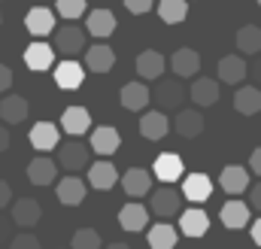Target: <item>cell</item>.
Here are the masks:
<instances>
[{
  "mask_svg": "<svg viewBox=\"0 0 261 249\" xmlns=\"http://www.w3.org/2000/svg\"><path fill=\"white\" fill-rule=\"evenodd\" d=\"M0 119L6 124H18L28 119V101L21 94H9L0 101Z\"/></svg>",
  "mask_w": 261,
  "mask_h": 249,
  "instance_id": "cell-32",
  "label": "cell"
},
{
  "mask_svg": "<svg viewBox=\"0 0 261 249\" xmlns=\"http://www.w3.org/2000/svg\"><path fill=\"white\" fill-rule=\"evenodd\" d=\"M88 155H91V149L82 140H76V137L58 146V161H61L64 170H82V167H88Z\"/></svg>",
  "mask_w": 261,
  "mask_h": 249,
  "instance_id": "cell-2",
  "label": "cell"
},
{
  "mask_svg": "<svg viewBox=\"0 0 261 249\" xmlns=\"http://www.w3.org/2000/svg\"><path fill=\"white\" fill-rule=\"evenodd\" d=\"M258 6H261V0H258Z\"/></svg>",
  "mask_w": 261,
  "mask_h": 249,
  "instance_id": "cell-49",
  "label": "cell"
},
{
  "mask_svg": "<svg viewBox=\"0 0 261 249\" xmlns=\"http://www.w3.org/2000/svg\"><path fill=\"white\" fill-rule=\"evenodd\" d=\"M9 197H12V188H9L6 180H0V210H3V207H9Z\"/></svg>",
  "mask_w": 261,
  "mask_h": 249,
  "instance_id": "cell-41",
  "label": "cell"
},
{
  "mask_svg": "<svg viewBox=\"0 0 261 249\" xmlns=\"http://www.w3.org/2000/svg\"><path fill=\"white\" fill-rule=\"evenodd\" d=\"M252 240H255V246H261V219L252 222Z\"/></svg>",
  "mask_w": 261,
  "mask_h": 249,
  "instance_id": "cell-47",
  "label": "cell"
},
{
  "mask_svg": "<svg viewBox=\"0 0 261 249\" xmlns=\"http://www.w3.org/2000/svg\"><path fill=\"white\" fill-rule=\"evenodd\" d=\"M28 140H31V146H34L37 152H52V149L58 146V124H52V122H37L34 128H31Z\"/></svg>",
  "mask_w": 261,
  "mask_h": 249,
  "instance_id": "cell-12",
  "label": "cell"
},
{
  "mask_svg": "<svg viewBox=\"0 0 261 249\" xmlns=\"http://www.w3.org/2000/svg\"><path fill=\"white\" fill-rule=\"evenodd\" d=\"M152 6H155V0H125V9L130 15H146Z\"/></svg>",
  "mask_w": 261,
  "mask_h": 249,
  "instance_id": "cell-39",
  "label": "cell"
},
{
  "mask_svg": "<svg viewBox=\"0 0 261 249\" xmlns=\"http://www.w3.org/2000/svg\"><path fill=\"white\" fill-rule=\"evenodd\" d=\"M179 231L186 234V237H203L206 231H210V216L203 213V210H186L182 216H179Z\"/></svg>",
  "mask_w": 261,
  "mask_h": 249,
  "instance_id": "cell-22",
  "label": "cell"
},
{
  "mask_svg": "<svg viewBox=\"0 0 261 249\" xmlns=\"http://www.w3.org/2000/svg\"><path fill=\"white\" fill-rule=\"evenodd\" d=\"M140 134H143L146 140H164V137L170 134V119H167V113H161V110L143 113V119H140Z\"/></svg>",
  "mask_w": 261,
  "mask_h": 249,
  "instance_id": "cell-8",
  "label": "cell"
},
{
  "mask_svg": "<svg viewBox=\"0 0 261 249\" xmlns=\"http://www.w3.org/2000/svg\"><path fill=\"white\" fill-rule=\"evenodd\" d=\"M219 219H222L225 228L240 231V228H246V222H249V207H246L243 201H228V204L219 210Z\"/></svg>",
  "mask_w": 261,
  "mask_h": 249,
  "instance_id": "cell-25",
  "label": "cell"
},
{
  "mask_svg": "<svg viewBox=\"0 0 261 249\" xmlns=\"http://www.w3.org/2000/svg\"><path fill=\"white\" fill-rule=\"evenodd\" d=\"M88 183L94 188H100V191H110V188L119 183V170L103 158V161H94V164H88Z\"/></svg>",
  "mask_w": 261,
  "mask_h": 249,
  "instance_id": "cell-17",
  "label": "cell"
},
{
  "mask_svg": "<svg viewBox=\"0 0 261 249\" xmlns=\"http://www.w3.org/2000/svg\"><path fill=\"white\" fill-rule=\"evenodd\" d=\"M146 222H149V210L143 204H125L119 210V225L125 231H146Z\"/></svg>",
  "mask_w": 261,
  "mask_h": 249,
  "instance_id": "cell-30",
  "label": "cell"
},
{
  "mask_svg": "<svg viewBox=\"0 0 261 249\" xmlns=\"http://www.w3.org/2000/svg\"><path fill=\"white\" fill-rule=\"evenodd\" d=\"M189 97H192V104H195V107H213V104L219 101V82H216V79L200 76V79L192 82Z\"/></svg>",
  "mask_w": 261,
  "mask_h": 249,
  "instance_id": "cell-19",
  "label": "cell"
},
{
  "mask_svg": "<svg viewBox=\"0 0 261 249\" xmlns=\"http://www.w3.org/2000/svg\"><path fill=\"white\" fill-rule=\"evenodd\" d=\"M85 67H88L91 73H110V70L116 67V52H113L110 46L97 43V46L85 49Z\"/></svg>",
  "mask_w": 261,
  "mask_h": 249,
  "instance_id": "cell-14",
  "label": "cell"
},
{
  "mask_svg": "<svg viewBox=\"0 0 261 249\" xmlns=\"http://www.w3.org/2000/svg\"><path fill=\"white\" fill-rule=\"evenodd\" d=\"M82 79H85V70H82V64L73 61V58H67V61H61L58 67H55V85L64 88V91L79 88Z\"/></svg>",
  "mask_w": 261,
  "mask_h": 249,
  "instance_id": "cell-11",
  "label": "cell"
},
{
  "mask_svg": "<svg viewBox=\"0 0 261 249\" xmlns=\"http://www.w3.org/2000/svg\"><path fill=\"white\" fill-rule=\"evenodd\" d=\"M186 97V88H182V79H158L155 82V104L161 107V113H176L179 104Z\"/></svg>",
  "mask_w": 261,
  "mask_h": 249,
  "instance_id": "cell-1",
  "label": "cell"
},
{
  "mask_svg": "<svg viewBox=\"0 0 261 249\" xmlns=\"http://www.w3.org/2000/svg\"><path fill=\"white\" fill-rule=\"evenodd\" d=\"M182 197L192 204H206L213 197V180L206 173H189L182 183Z\"/></svg>",
  "mask_w": 261,
  "mask_h": 249,
  "instance_id": "cell-7",
  "label": "cell"
},
{
  "mask_svg": "<svg viewBox=\"0 0 261 249\" xmlns=\"http://www.w3.org/2000/svg\"><path fill=\"white\" fill-rule=\"evenodd\" d=\"M85 31L97 40H107L113 31H116V15L110 9H91L88 18H85Z\"/></svg>",
  "mask_w": 261,
  "mask_h": 249,
  "instance_id": "cell-13",
  "label": "cell"
},
{
  "mask_svg": "<svg viewBox=\"0 0 261 249\" xmlns=\"http://www.w3.org/2000/svg\"><path fill=\"white\" fill-rule=\"evenodd\" d=\"M61 128L70 137H82V134L91 131V113L82 110V107H67L64 116H61Z\"/></svg>",
  "mask_w": 261,
  "mask_h": 249,
  "instance_id": "cell-16",
  "label": "cell"
},
{
  "mask_svg": "<svg viewBox=\"0 0 261 249\" xmlns=\"http://www.w3.org/2000/svg\"><path fill=\"white\" fill-rule=\"evenodd\" d=\"M146 240H149V249H173L176 246V228L161 222V225L146 231Z\"/></svg>",
  "mask_w": 261,
  "mask_h": 249,
  "instance_id": "cell-34",
  "label": "cell"
},
{
  "mask_svg": "<svg viewBox=\"0 0 261 249\" xmlns=\"http://www.w3.org/2000/svg\"><path fill=\"white\" fill-rule=\"evenodd\" d=\"M252 79H255V88H261V55H255L252 61Z\"/></svg>",
  "mask_w": 261,
  "mask_h": 249,
  "instance_id": "cell-44",
  "label": "cell"
},
{
  "mask_svg": "<svg viewBox=\"0 0 261 249\" xmlns=\"http://www.w3.org/2000/svg\"><path fill=\"white\" fill-rule=\"evenodd\" d=\"M55 177H58V167H55V161L46 158V155H40V158H34V161L28 164V180H31L34 186H52Z\"/></svg>",
  "mask_w": 261,
  "mask_h": 249,
  "instance_id": "cell-24",
  "label": "cell"
},
{
  "mask_svg": "<svg viewBox=\"0 0 261 249\" xmlns=\"http://www.w3.org/2000/svg\"><path fill=\"white\" fill-rule=\"evenodd\" d=\"M158 15H161V21H167V24H179V21H186V15H189V0H161V3H158Z\"/></svg>",
  "mask_w": 261,
  "mask_h": 249,
  "instance_id": "cell-35",
  "label": "cell"
},
{
  "mask_svg": "<svg viewBox=\"0 0 261 249\" xmlns=\"http://www.w3.org/2000/svg\"><path fill=\"white\" fill-rule=\"evenodd\" d=\"M85 197H88V188H85V183L79 177H64L58 183V201L64 207H79Z\"/></svg>",
  "mask_w": 261,
  "mask_h": 249,
  "instance_id": "cell-26",
  "label": "cell"
},
{
  "mask_svg": "<svg viewBox=\"0 0 261 249\" xmlns=\"http://www.w3.org/2000/svg\"><path fill=\"white\" fill-rule=\"evenodd\" d=\"M252 207L261 213V183L258 186H252Z\"/></svg>",
  "mask_w": 261,
  "mask_h": 249,
  "instance_id": "cell-46",
  "label": "cell"
},
{
  "mask_svg": "<svg viewBox=\"0 0 261 249\" xmlns=\"http://www.w3.org/2000/svg\"><path fill=\"white\" fill-rule=\"evenodd\" d=\"M249 164H252V173H258L261 177V146L252 152V158H249Z\"/></svg>",
  "mask_w": 261,
  "mask_h": 249,
  "instance_id": "cell-45",
  "label": "cell"
},
{
  "mask_svg": "<svg viewBox=\"0 0 261 249\" xmlns=\"http://www.w3.org/2000/svg\"><path fill=\"white\" fill-rule=\"evenodd\" d=\"M164 70H167V61H164V55H161V52H155V49L140 52V58H137V73H140L143 79L155 82L158 76H164Z\"/></svg>",
  "mask_w": 261,
  "mask_h": 249,
  "instance_id": "cell-15",
  "label": "cell"
},
{
  "mask_svg": "<svg viewBox=\"0 0 261 249\" xmlns=\"http://www.w3.org/2000/svg\"><path fill=\"white\" fill-rule=\"evenodd\" d=\"M9 85H12V70L6 64H0V94L9 91Z\"/></svg>",
  "mask_w": 261,
  "mask_h": 249,
  "instance_id": "cell-40",
  "label": "cell"
},
{
  "mask_svg": "<svg viewBox=\"0 0 261 249\" xmlns=\"http://www.w3.org/2000/svg\"><path fill=\"white\" fill-rule=\"evenodd\" d=\"M24 28H28L31 37H49L55 31V12L46 9V6H34L24 15Z\"/></svg>",
  "mask_w": 261,
  "mask_h": 249,
  "instance_id": "cell-6",
  "label": "cell"
},
{
  "mask_svg": "<svg viewBox=\"0 0 261 249\" xmlns=\"http://www.w3.org/2000/svg\"><path fill=\"white\" fill-rule=\"evenodd\" d=\"M234 110H237L240 116H255V113H261V88H255V85L237 88V94H234Z\"/></svg>",
  "mask_w": 261,
  "mask_h": 249,
  "instance_id": "cell-29",
  "label": "cell"
},
{
  "mask_svg": "<svg viewBox=\"0 0 261 249\" xmlns=\"http://www.w3.org/2000/svg\"><path fill=\"white\" fill-rule=\"evenodd\" d=\"M107 249H130V246H125V243H110Z\"/></svg>",
  "mask_w": 261,
  "mask_h": 249,
  "instance_id": "cell-48",
  "label": "cell"
},
{
  "mask_svg": "<svg viewBox=\"0 0 261 249\" xmlns=\"http://www.w3.org/2000/svg\"><path fill=\"white\" fill-rule=\"evenodd\" d=\"M70 246L73 249H100V234L94 231V228H79L76 234H73V240H70Z\"/></svg>",
  "mask_w": 261,
  "mask_h": 249,
  "instance_id": "cell-36",
  "label": "cell"
},
{
  "mask_svg": "<svg viewBox=\"0 0 261 249\" xmlns=\"http://www.w3.org/2000/svg\"><path fill=\"white\" fill-rule=\"evenodd\" d=\"M52 61H55V49L49 43H43V40H37V43H31L24 49V64L31 70H49Z\"/></svg>",
  "mask_w": 261,
  "mask_h": 249,
  "instance_id": "cell-27",
  "label": "cell"
},
{
  "mask_svg": "<svg viewBox=\"0 0 261 249\" xmlns=\"http://www.w3.org/2000/svg\"><path fill=\"white\" fill-rule=\"evenodd\" d=\"M9 143H12L9 128H6V124H0V152H6V149H9Z\"/></svg>",
  "mask_w": 261,
  "mask_h": 249,
  "instance_id": "cell-42",
  "label": "cell"
},
{
  "mask_svg": "<svg viewBox=\"0 0 261 249\" xmlns=\"http://www.w3.org/2000/svg\"><path fill=\"white\" fill-rule=\"evenodd\" d=\"M179 191L176 188H170V186H161V188H155V194L149 197V210L155 213V216H173V213H179Z\"/></svg>",
  "mask_w": 261,
  "mask_h": 249,
  "instance_id": "cell-4",
  "label": "cell"
},
{
  "mask_svg": "<svg viewBox=\"0 0 261 249\" xmlns=\"http://www.w3.org/2000/svg\"><path fill=\"white\" fill-rule=\"evenodd\" d=\"M249 73V67L246 61L240 58V55H225L222 61H219V79L222 82H228V85H237V82H243V76Z\"/></svg>",
  "mask_w": 261,
  "mask_h": 249,
  "instance_id": "cell-31",
  "label": "cell"
},
{
  "mask_svg": "<svg viewBox=\"0 0 261 249\" xmlns=\"http://www.w3.org/2000/svg\"><path fill=\"white\" fill-rule=\"evenodd\" d=\"M203 116L197 113V110H176V131H179V137H186V140H195L203 134Z\"/></svg>",
  "mask_w": 261,
  "mask_h": 249,
  "instance_id": "cell-28",
  "label": "cell"
},
{
  "mask_svg": "<svg viewBox=\"0 0 261 249\" xmlns=\"http://www.w3.org/2000/svg\"><path fill=\"white\" fill-rule=\"evenodd\" d=\"M0 18H3V15H0Z\"/></svg>",
  "mask_w": 261,
  "mask_h": 249,
  "instance_id": "cell-50",
  "label": "cell"
},
{
  "mask_svg": "<svg viewBox=\"0 0 261 249\" xmlns=\"http://www.w3.org/2000/svg\"><path fill=\"white\" fill-rule=\"evenodd\" d=\"M219 186L225 188L228 194H243L249 188V170L240 167V164H228L219 177Z\"/></svg>",
  "mask_w": 261,
  "mask_h": 249,
  "instance_id": "cell-21",
  "label": "cell"
},
{
  "mask_svg": "<svg viewBox=\"0 0 261 249\" xmlns=\"http://www.w3.org/2000/svg\"><path fill=\"white\" fill-rule=\"evenodd\" d=\"M119 101H122V107H125V110L140 113V110H146V104L152 101V94H149V88H146L143 82H128V85H122Z\"/></svg>",
  "mask_w": 261,
  "mask_h": 249,
  "instance_id": "cell-20",
  "label": "cell"
},
{
  "mask_svg": "<svg viewBox=\"0 0 261 249\" xmlns=\"http://www.w3.org/2000/svg\"><path fill=\"white\" fill-rule=\"evenodd\" d=\"M182 173H186V164H182V158H179V155L164 152V155H158V158H155V177H158L164 186L176 183Z\"/></svg>",
  "mask_w": 261,
  "mask_h": 249,
  "instance_id": "cell-10",
  "label": "cell"
},
{
  "mask_svg": "<svg viewBox=\"0 0 261 249\" xmlns=\"http://www.w3.org/2000/svg\"><path fill=\"white\" fill-rule=\"evenodd\" d=\"M9 249H40V240L34 237V234H15L12 237V243H9Z\"/></svg>",
  "mask_w": 261,
  "mask_h": 249,
  "instance_id": "cell-38",
  "label": "cell"
},
{
  "mask_svg": "<svg viewBox=\"0 0 261 249\" xmlns=\"http://www.w3.org/2000/svg\"><path fill=\"white\" fill-rule=\"evenodd\" d=\"M9 231H12V222L0 216V243H6V240H9Z\"/></svg>",
  "mask_w": 261,
  "mask_h": 249,
  "instance_id": "cell-43",
  "label": "cell"
},
{
  "mask_svg": "<svg viewBox=\"0 0 261 249\" xmlns=\"http://www.w3.org/2000/svg\"><path fill=\"white\" fill-rule=\"evenodd\" d=\"M55 46H58V52H64V55H79V52H85V31L82 28H76V24H64V28H58V34H55Z\"/></svg>",
  "mask_w": 261,
  "mask_h": 249,
  "instance_id": "cell-5",
  "label": "cell"
},
{
  "mask_svg": "<svg viewBox=\"0 0 261 249\" xmlns=\"http://www.w3.org/2000/svg\"><path fill=\"white\" fill-rule=\"evenodd\" d=\"M40 219H43V207H40L34 197H21V201L12 204V225H18V228H34Z\"/></svg>",
  "mask_w": 261,
  "mask_h": 249,
  "instance_id": "cell-9",
  "label": "cell"
},
{
  "mask_svg": "<svg viewBox=\"0 0 261 249\" xmlns=\"http://www.w3.org/2000/svg\"><path fill=\"white\" fill-rule=\"evenodd\" d=\"M237 49L243 55H261V28L258 24H243L237 31Z\"/></svg>",
  "mask_w": 261,
  "mask_h": 249,
  "instance_id": "cell-33",
  "label": "cell"
},
{
  "mask_svg": "<svg viewBox=\"0 0 261 249\" xmlns=\"http://www.w3.org/2000/svg\"><path fill=\"white\" fill-rule=\"evenodd\" d=\"M85 12V0H58V15H64L67 21L79 18Z\"/></svg>",
  "mask_w": 261,
  "mask_h": 249,
  "instance_id": "cell-37",
  "label": "cell"
},
{
  "mask_svg": "<svg viewBox=\"0 0 261 249\" xmlns=\"http://www.w3.org/2000/svg\"><path fill=\"white\" fill-rule=\"evenodd\" d=\"M119 146H122V134H119L116 128L103 124V128H94V131H91V143H88L91 152H97V155L107 158V155L119 152Z\"/></svg>",
  "mask_w": 261,
  "mask_h": 249,
  "instance_id": "cell-3",
  "label": "cell"
},
{
  "mask_svg": "<svg viewBox=\"0 0 261 249\" xmlns=\"http://www.w3.org/2000/svg\"><path fill=\"white\" fill-rule=\"evenodd\" d=\"M122 188H125L128 197H143L152 188V173L143 170V167H130L128 173H122Z\"/></svg>",
  "mask_w": 261,
  "mask_h": 249,
  "instance_id": "cell-18",
  "label": "cell"
},
{
  "mask_svg": "<svg viewBox=\"0 0 261 249\" xmlns=\"http://www.w3.org/2000/svg\"><path fill=\"white\" fill-rule=\"evenodd\" d=\"M170 70H173V76H179V79L195 76L197 70H200V55H197L195 49H176V52L170 55Z\"/></svg>",
  "mask_w": 261,
  "mask_h": 249,
  "instance_id": "cell-23",
  "label": "cell"
}]
</instances>
